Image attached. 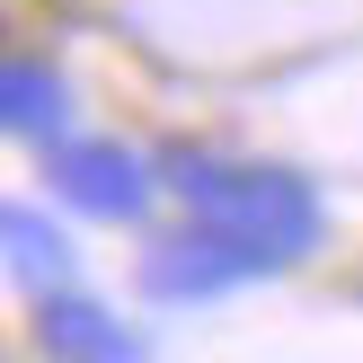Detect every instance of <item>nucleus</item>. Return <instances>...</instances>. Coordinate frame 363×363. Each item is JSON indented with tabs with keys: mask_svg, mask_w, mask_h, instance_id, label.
Here are the masks:
<instances>
[{
	"mask_svg": "<svg viewBox=\"0 0 363 363\" xmlns=\"http://www.w3.org/2000/svg\"><path fill=\"white\" fill-rule=\"evenodd\" d=\"M0 116H9L18 142H62L71 124V89L53 62H9V80H0Z\"/></svg>",
	"mask_w": 363,
	"mask_h": 363,
	"instance_id": "nucleus-5",
	"label": "nucleus"
},
{
	"mask_svg": "<svg viewBox=\"0 0 363 363\" xmlns=\"http://www.w3.org/2000/svg\"><path fill=\"white\" fill-rule=\"evenodd\" d=\"M160 177H169V195L186 204V222H213V230H230V240L266 248L275 266L311 257V248L328 240V195H319L301 169H284V160L169 151V160H160Z\"/></svg>",
	"mask_w": 363,
	"mask_h": 363,
	"instance_id": "nucleus-1",
	"label": "nucleus"
},
{
	"mask_svg": "<svg viewBox=\"0 0 363 363\" xmlns=\"http://www.w3.org/2000/svg\"><path fill=\"white\" fill-rule=\"evenodd\" d=\"M0 230H9V266L35 284V293H53V284L71 275V240H62L35 204H9V213H0Z\"/></svg>",
	"mask_w": 363,
	"mask_h": 363,
	"instance_id": "nucleus-6",
	"label": "nucleus"
},
{
	"mask_svg": "<svg viewBox=\"0 0 363 363\" xmlns=\"http://www.w3.org/2000/svg\"><path fill=\"white\" fill-rule=\"evenodd\" d=\"M35 337H45L53 363H151L116 311H98L80 293H35Z\"/></svg>",
	"mask_w": 363,
	"mask_h": 363,
	"instance_id": "nucleus-4",
	"label": "nucleus"
},
{
	"mask_svg": "<svg viewBox=\"0 0 363 363\" xmlns=\"http://www.w3.org/2000/svg\"><path fill=\"white\" fill-rule=\"evenodd\" d=\"M266 275H284V266L266 257V248L213 230V222L160 230V240L142 248V266H133V284L151 301H213V293H240V284H266Z\"/></svg>",
	"mask_w": 363,
	"mask_h": 363,
	"instance_id": "nucleus-2",
	"label": "nucleus"
},
{
	"mask_svg": "<svg viewBox=\"0 0 363 363\" xmlns=\"http://www.w3.org/2000/svg\"><path fill=\"white\" fill-rule=\"evenodd\" d=\"M160 186L169 177L142 169V151H124V142H53V195L80 204L89 222H142Z\"/></svg>",
	"mask_w": 363,
	"mask_h": 363,
	"instance_id": "nucleus-3",
	"label": "nucleus"
}]
</instances>
